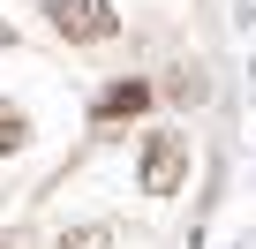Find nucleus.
Listing matches in <instances>:
<instances>
[{"label": "nucleus", "instance_id": "nucleus-5", "mask_svg": "<svg viewBox=\"0 0 256 249\" xmlns=\"http://www.w3.org/2000/svg\"><path fill=\"white\" fill-rule=\"evenodd\" d=\"M53 249H113V226H98V219H83V226H60V234H53Z\"/></svg>", "mask_w": 256, "mask_h": 249}, {"label": "nucleus", "instance_id": "nucleus-6", "mask_svg": "<svg viewBox=\"0 0 256 249\" xmlns=\"http://www.w3.org/2000/svg\"><path fill=\"white\" fill-rule=\"evenodd\" d=\"M23 144H30V113L0 106V151H23Z\"/></svg>", "mask_w": 256, "mask_h": 249}, {"label": "nucleus", "instance_id": "nucleus-1", "mask_svg": "<svg viewBox=\"0 0 256 249\" xmlns=\"http://www.w3.org/2000/svg\"><path fill=\"white\" fill-rule=\"evenodd\" d=\"M136 189L144 196H181L188 189V136L181 129H151L136 151Z\"/></svg>", "mask_w": 256, "mask_h": 249}, {"label": "nucleus", "instance_id": "nucleus-4", "mask_svg": "<svg viewBox=\"0 0 256 249\" xmlns=\"http://www.w3.org/2000/svg\"><path fill=\"white\" fill-rule=\"evenodd\" d=\"M158 98H174V106H204V98H211V76H204L196 61H188V68H166Z\"/></svg>", "mask_w": 256, "mask_h": 249}, {"label": "nucleus", "instance_id": "nucleus-3", "mask_svg": "<svg viewBox=\"0 0 256 249\" xmlns=\"http://www.w3.org/2000/svg\"><path fill=\"white\" fill-rule=\"evenodd\" d=\"M151 98H158V83H144V76H113V83L90 98V121H98V129H113V121H136V113H151Z\"/></svg>", "mask_w": 256, "mask_h": 249}, {"label": "nucleus", "instance_id": "nucleus-2", "mask_svg": "<svg viewBox=\"0 0 256 249\" xmlns=\"http://www.w3.org/2000/svg\"><path fill=\"white\" fill-rule=\"evenodd\" d=\"M46 23H53L68 46H106V38H120V8H113V0H46Z\"/></svg>", "mask_w": 256, "mask_h": 249}]
</instances>
